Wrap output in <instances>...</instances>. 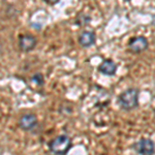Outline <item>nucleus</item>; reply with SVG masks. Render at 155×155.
Here are the masks:
<instances>
[{
  "label": "nucleus",
  "instance_id": "nucleus-2",
  "mask_svg": "<svg viewBox=\"0 0 155 155\" xmlns=\"http://www.w3.org/2000/svg\"><path fill=\"white\" fill-rule=\"evenodd\" d=\"M71 148V140L66 134H59L49 143V150L54 155H66Z\"/></svg>",
  "mask_w": 155,
  "mask_h": 155
},
{
  "label": "nucleus",
  "instance_id": "nucleus-12",
  "mask_svg": "<svg viewBox=\"0 0 155 155\" xmlns=\"http://www.w3.org/2000/svg\"><path fill=\"white\" fill-rule=\"evenodd\" d=\"M101 155H107V154H101Z\"/></svg>",
  "mask_w": 155,
  "mask_h": 155
},
{
  "label": "nucleus",
  "instance_id": "nucleus-9",
  "mask_svg": "<svg viewBox=\"0 0 155 155\" xmlns=\"http://www.w3.org/2000/svg\"><path fill=\"white\" fill-rule=\"evenodd\" d=\"M31 81L34 82L37 86H42L45 83V80H44V76L41 74V72H37V74H33L31 78Z\"/></svg>",
  "mask_w": 155,
  "mask_h": 155
},
{
  "label": "nucleus",
  "instance_id": "nucleus-3",
  "mask_svg": "<svg viewBox=\"0 0 155 155\" xmlns=\"http://www.w3.org/2000/svg\"><path fill=\"white\" fill-rule=\"evenodd\" d=\"M132 149L140 155H153L155 153V143L149 137H142L132 145Z\"/></svg>",
  "mask_w": 155,
  "mask_h": 155
},
{
  "label": "nucleus",
  "instance_id": "nucleus-11",
  "mask_svg": "<svg viewBox=\"0 0 155 155\" xmlns=\"http://www.w3.org/2000/svg\"><path fill=\"white\" fill-rule=\"evenodd\" d=\"M154 117H155V109H154Z\"/></svg>",
  "mask_w": 155,
  "mask_h": 155
},
{
  "label": "nucleus",
  "instance_id": "nucleus-7",
  "mask_svg": "<svg viewBox=\"0 0 155 155\" xmlns=\"http://www.w3.org/2000/svg\"><path fill=\"white\" fill-rule=\"evenodd\" d=\"M78 41H79V45L82 48H90V47L95 44L96 35H95V33H94V31H91V30H84L79 35Z\"/></svg>",
  "mask_w": 155,
  "mask_h": 155
},
{
  "label": "nucleus",
  "instance_id": "nucleus-4",
  "mask_svg": "<svg viewBox=\"0 0 155 155\" xmlns=\"http://www.w3.org/2000/svg\"><path fill=\"white\" fill-rule=\"evenodd\" d=\"M128 50L134 54H140L148 49L149 42L148 39L145 36H134L129 39L128 41Z\"/></svg>",
  "mask_w": 155,
  "mask_h": 155
},
{
  "label": "nucleus",
  "instance_id": "nucleus-1",
  "mask_svg": "<svg viewBox=\"0 0 155 155\" xmlns=\"http://www.w3.org/2000/svg\"><path fill=\"white\" fill-rule=\"evenodd\" d=\"M139 89L128 88L118 96V104L123 111H131L139 106Z\"/></svg>",
  "mask_w": 155,
  "mask_h": 155
},
{
  "label": "nucleus",
  "instance_id": "nucleus-5",
  "mask_svg": "<svg viewBox=\"0 0 155 155\" xmlns=\"http://www.w3.org/2000/svg\"><path fill=\"white\" fill-rule=\"evenodd\" d=\"M37 123V117L33 113H26L22 115L19 119V126L22 130L24 131H31L36 127Z\"/></svg>",
  "mask_w": 155,
  "mask_h": 155
},
{
  "label": "nucleus",
  "instance_id": "nucleus-6",
  "mask_svg": "<svg viewBox=\"0 0 155 155\" xmlns=\"http://www.w3.org/2000/svg\"><path fill=\"white\" fill-rule=\"evenodd\" d=\"M36 42L37 41L35 37L33 35H30V34H23L19 37V47L24 53H28V52L32 51L35 48Z\"/></svg>",
  "mask_w": 155,
  "mask_h": 155
},
{
  "label": "nucleus",
  "instance_id": "nucleus-10",
  "mask_svg": "<svg viewBox=\"0 0 155 155\" xmlns=\"http://www.w3.org/2000/svg\"><path fill=\"white\" fill-rule=\"evenodd\" d=\"M123 1H126L127 2V1H130V0H123Z\"/></svg>",
  "mask_w": 155,
  "mask_h": 155
},
{
  "label": "nucleus",
  "instance_id": "nucleus-8",
  "mask_svg": "<svg viewBox=\"0 0 155 155\" xmlns=\"http://www.w3.org/2000/svg\"><path fill=\"white\" fill-rule=\"evenodd\" d=\"M117 64L115 63L112 59H106L99 64L98 66V71L101 72V74H104V76H109L112 77L114 74H116L117 72Z\"/></svg>",
  "mask_w": 155,
  "mask_h": 155
}]
</instances>
